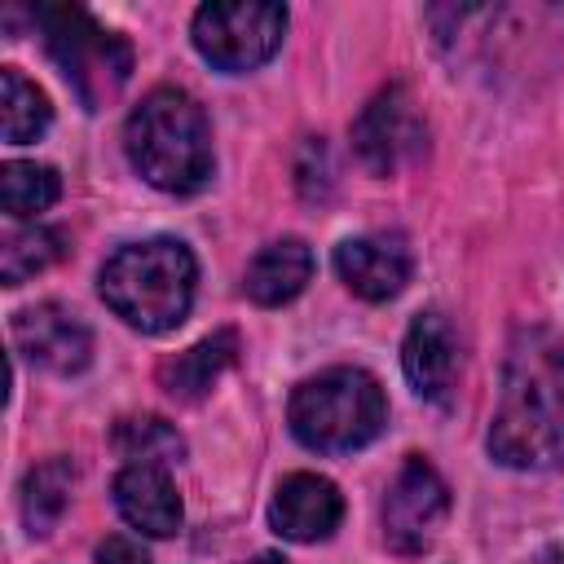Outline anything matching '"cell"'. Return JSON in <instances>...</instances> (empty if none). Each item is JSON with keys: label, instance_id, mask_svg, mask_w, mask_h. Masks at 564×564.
<instances>
[{"label": "cell", "instance_id": "cell-22", "mask_svg": "<svg viewBox=\"0 0 564 564\" xmlns=\"http://www.w3.org/2000/svg\"><path fill=\"white\" fill-rule=\"evenodd\" d=\"M247 564H286L282 555H273V551H264V555H256V560H247Z\"/></svg>", "mask_w": 564, "mask_h": 564}, {"label": "cell", "instance_id": "cell-2", "mask_svg": "<svg viewBox=\"0 0 564 564\" xmlns=\"http://www.w3.org/2000/svg\"><path fill=\"white\" fill-rule=\"evenodd\" d=\"M198 264L185 242L176 238H145L119 247L101 264V300L141 335L176 330L194 304Z\"/></svg>", "mask_w": 564, "mask_h": 564}, {"label": "cell", "instance_id": "cell-7", "mask_svg": "<svg viewBox=\"0 0 564 564\" xmlns=\"http://www.w3.org/2000/svg\"><path fill=\"white\" fill-rule=\"evenodd\" d=\"M423 145H427V128L401 84H388L383 93H375L352 119V150L375 176H388L414 163Z\"/></svg>", "mask_w": 564, "mask_h": 564}, {"label": "cell", "instance_id": "cell-15", "mask_svg": "<svg viewBox=\"0 0 564 564\" xmlns=\"http://www.w3.org/2000/svg\"><path fill=\"white\" fill-rule=\"evenodd\" d=\"M234 357H238V335H234V330H216V335L198 339L194 348L176 352V357L159 370V379H163L167 397H176V401H198V397L220 379V370L234 366Z\"/></svg>", "mask_w": 564, "mask_h": 564}, {"label": "cell", "instance_id": "cell-10", "mask_svg": "<svg viewBox=\"0 0 564 564\" xmlns=\"http://www.w3.org/2000/svg\"><path fill=\"white\" fill-rule=\"evenodd\" d=\"M339 516H344V498L317 471L286 476L278 485V494H273V507H269V524L286 542H322V538L335 533Z\"/></svg>", "mask_w": 564, "mask_h": 564}, {"label": "cell", "instance_id": "cell-1", "mask_svg": "<svg viewBox=\"0 0 564 564\" xmlns=\"http://www.w3.org/2000/svg\"><path fill=\"white\" fill-rule=\"evenodd\" d=\"M128 163L163 194H194L212 181V128L185 88H154L128 115Z\"/></svg>", "mask_w": 564, "mask_h": 564}, {"label": "cell", "instance_id": "cell-16", "mask_svg": "<svg viewBox=\"0 0 564 564\" xmlns=\"http://www.w3.org/2000/svg\"><path fill=\"white\" fill-rule=\"evenodd\" d=\"M70 485L75 467L66 458H48L22 480V520L31 533H48L62 520V511L70 507Z\"/></svg>", "mask_w": 564, "mask_h": 564}, {"label": "cell", "instance_id": "cell-3", "mask_svg": "<svg viewBox=\"0 0 564 564\" xmlns=\"http://www.w3.org/2000/svg\"><path fill=\"white\" fill-rule=\"evenodd\" d=\"M388 423L383 388L361 366H330L291 392V432L317 454L370 445Z\"/></svg>", "mask_w": 564, "mask_h": 564}, {"label": "cell", "instance_id": "cell-13", "mask_svg": "<svg viewBox=\"0 0 564 564\" xmlns=\"http://www.w3.org/2000/svg\"><path fill=\"white\" fill-rule=\"evenodd\" d=\"M115 507L132 529L150 538H172L181 529V498L167 467L159 463H128L115 476Z\"/></svg>", "mask_w": 564, "mask_h": 564}, {"label": "cell", "instance_id": "cell-18", "mask_svg": "<svg viewBox=\"0 0 564 564\" xmlns=\"http://www.w3.org/2000/svg\"><path fill=\"white\" fill-rule=\"evenodd\" d=\"M57 194H62V181L44 163H4V172H0V203L18 220L48 212L57 203Z\"/></svg>", "mask_w": 564, "mask_h": 564}, {"label": "cell", "instance_id": "cell-12", "mask_svg": "<svg viewBox=\"0 0 564 564\" xmlns=\"http://www.w3.org/2000/svg\"><path fill=\"white\" fill-rule=\"evenodd\" d=\"M401 370L410 379V388L427 401H445L454 388V370H458V344H454V326L445 322V313H419L405 330L401 344Z\"/></svg>", "mask_w": 564, "mask_h": 564}, {"label": "cell", "instance_id": "cell-14", "mask_svg": "<svg viewBox=\"0 0 564 564\" xmlns=\"http://www.w3.org/2000/svg\"><path fill=\"white\" fill-rule=\"evenodd\" d=\"M308 278H313V251L300 238H278L247 264V295L273 308V304L295 300Z\"/></svg>", "mask_w": 564, "mask_h": 564}, {"label": "cell", "instance_id": "cell-6", "mask_svg": "<svg viewBox=\"0 0 564 564\" xmlns=\"http://www.w3.org/2000/svg\"><path fill=\"white\" fill-rule=\"evenodd\" d=\"M194 48L216 70H256L282 48L286 35V9L269 0H216L194 13Z\"/></svg>", "mask_w": 564, "mask_h": 564}, {"label": "cell", "instance_id": "cell-4", "mask_svg": "<svg viewBox=\"0 0 564 564\" xmlns=\"http://www.w3.org/2000/svg\"><path fill=\"white\" fill-rule=\"evenodd\" d=\"M560 361L542 352L516 357L498 414L489 423V454L507 467H551L560 458V405H555Z\"/></svg>", "mask_w": 564, "mask_h": 564}, {"label": "cell", "instance_id": "cell-21", "mask_svg": "<svg viewBox=\"0 0 564 564\" xmlns=\"http://www.w3.org/2000/svg\"><path fill=\"white\" fill-rule=\"evenodd\" d=\"M97 564H150V555L141 551V542L123 538V533H110L101 546H97Z\"/></svg>", "mask_w": 564, "mask_h": 564}, {"label": "cell", "instance_id": "cell-9", "mask_svg": "<svg viewBox=\"0 0 564 564\" xmlns=\"http://www.w3.org/2000/svg\"><path fill=\"white\" fill-rule=\"evenodd\" d=\"M13 344L26 361H35L53 375H75L93 357L88 326L79 322V313H70L57 300H44V304H31V308L13 313Z\"/></svg>", "mask_w": 564, "mask_h": 564}, {"label": "cell", "instance_id": "cell-11", "mask_svg": "<svg viewBox=\"0 0 564 564\" xmlns=\"http://www.w3.org/2000/svg\"><path fill=\"white\" fill-rule=\"evenodd\" d=\"M335 273L361 300H392L410 282V247L388 234H361L335 247Z\"/></svg>", "mask_w": 564, "mask_h": 564}, {"label": "cell", "instance_id": "cell-8", "mask_svg": "<svg viewBox=\"0 0 564 564\" xmlns=\"http://www.w3.org/2000/svg\"><path fill=\"white\" fill-rule=\"evenodd\" d=\"M445 511H449V489L436 476V467L423 458H405L383 494V542L401 555H419L432 546Z\"/></svg>", "mask_w": 564, "mask_h": 564}, {"label": "cell", "instance_id": "cell-5", "mask_svg": "<svg viewBox=\"0 0 564 564\" xmlns=\"http://www.w3.org/2000/svg\"><path fill=\"white\" fill-rule=\"evenodd\" d=\"M35 22L44 31L48 57L66 75L84 110H101L110 97H119L132 75V48L115 31H106L79 4H40Z\"/></svg>", "mask_w": 564, "mask_h": 564}, {"label": "cell", "instance_id": "cell-19", "mask_svg": "<svg viewBox=\"0 0 564 564\" xmlns=\"http://www.w3.org/2000/svg\"><path fill=\"white\" fill-rule=\"evenodd\" d=\"M62 251L66 247H62V234L57 229L31 225V229L9 234L4 247H0V278H4V286H22L26 278H35L53 260H62Z\"/></svg>", "mask_w": 564, "mask_h": 564}, {"label": "cell", "instance_id": "cell-17", "mask_svg": "<svg viewBox=\"0 0 564 564\" xmlns=\"http://www.w3.org/2000/svg\"><path fill=\"white\" fill-rule=\"evenodd\" d=\"M0 93H4V101H0V115H4V141H9V145H26V141H35V137L48 128V119H53L44 93H40L22 70H13V66L0 70Z\"/></svg>", "mask_w": 564, "mask_h": 564}, {"label": "cell", "instance_id": "cell-20", "mask_svg": "<svg viewBox=\"0 0 564 564\" xmlns=\"http://www.w3.org/2000/svg\"><path fill=\"white\" fill-rule=\"evenodd\" d=\"M115 445L132 458V463H172L185 454V441L181 432L167 423V419H154V414H141V419H123L115 427Z\"/></svg>", "mask_w": 564, "mask_h": 564}]
</instances>
